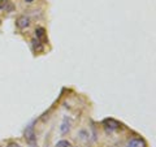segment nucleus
Instances as JSON below:
<instances>
[{
  "instance_id": "f257e3e1",
  "label": "nucleus",
  "mask_w": 156,
  "mask_h": 147,
  "mask_svg": "<svg viewBox=\"0 0 156 147\" xmlns=\"http://www.w3.org/2000/svg\"><path fill=\"white\" fill-rule=\"evenodd\" d=\"M103 124H104L105 130L109 131V133H112V131H115V130H117L120 128V124L113 119H107V120H104Z\"/></svg>"
},
{
  "instance_id": "f03ea898",
  "label": "nucleus",
  "mask_w": 156,
  "mask_h": 147,
  "mask_svg": "<svg viewBox=\"0 0 156 147\" xmlns=\"http://www.w3.org/2000/svg\"><path fill=\"white\" fill-rule=\"evenodd\" d=\"M25 139L27 143H34L37 142V137H35V131H34V126L29 125L26 130H25Z\"/></svg>"
},
{
  "instance_id": "7ed1b4c3",
  "label": "nucleus",
  "mask_w": 156,
  "mask_h": 147,
  "mask_svg": "<svg viewBox=\"0 0 156 147\" xmlns=\"http://www.w3.org/2000/svg\"><path fill=\"white\" fill-rule=\"evenodd\" d=\"M126 147H147V145L142 138H131L128 141Z\"/></svg>"
},
{
  "instance_id": "20e7f679",
  "label": "nucleus",
  "mask_w": 156,
  "mask_h": 147,
  "mask_svg": "<svg viewBox=\"0 0 156 147\" xmlns=\"http://www.w3.org/2000/svg\"><path fill=\"white\" fill-rule=\"evenodd\" d=\"M16 25L18 29H26V27H29V25H30V18L26 17V16H20L16 21Z\"/></svg>"
},
{
  "instance_id": "39448f33",
  "label": "nucleus",
  "mask_w": 156,
  "mask_h": 147,
  "mask_svg": "<svg viewBox=\"0 0 156 147\" xmlns=\"http://www.w3.org/2000/svg\"><path fill=\"white\" fill-rule=\"evenodd\" d=\"M69 129H70V121L65 117L64 121H62V125H61V129H60V130H61L62 134H66L68 131H69Z\"/></svg>"
},
{
  "instance_id": "423d86ee",
  "label": "nucleus",
  "mask_w": 156,
  "mask_h": 147,
  "mask_svg": "<svg viewBox=\"0 0 156 147\" xmlns=\"http://www.w3.org/2000/svg\"><path fill=\"white\" fill-rule=\"evenodd\" d=\"M35 34H37V39H38V41H41V39H44L46 38V30H44V27H37Z\"/></svg>"
},
{
  "instance_id": "0eeeda50",
  "label": "nucleus",
  "mask_w": 156,
  "mask_h": 147,
  "mask_svg": "<svg viewBox=\"0 0 156 147\" xmlns=\"http://www.w3.org/2000/svg\"><path fill=\"white\" fill-rule=\"evenodd\" d=\"M33 47H34V51H37V52H41L43 50L42 43H41V41H38V39H34L33 41Z\"/></svg>"
},
{
  "instance_id": "6e6552de",
  "label": "nucleus",
  "mask_w": 156,
  "mask_h": 147,
  "mask_svg": "<svg viewBox=\"0 0 156 147\" xmlns=\"http://www.w3.org/2000/svg\"><path fill=\"white\" fill-rule=\"evenodd\" d=\"M56 147H73V146H72V143H70L69 141L62 139V141H58V142H57Z\"/></svg>"
},
{
  "instance_id": "1a4fd4ad",
  "label": "nucleus",
  "mask_w": 156,
  "mask_h": 147,
  "mask_svg": "<svg viewBox=\"0 0 156 147\" xmlns=\"http://www.w3.org/2000/svg\"><path fill=\"white\" fill-rule=\"evenodd\" d=\"M7 3H8V0H0V9H4L7 7Z\"/></svg>"
},
{
  "instance_id": "9d476101",
  "label": "nucleus",
  "mask_w": 156,
  "mask_h": 147,
  "mask_svg": "<svg viewBox=\"0 0 156 147\" xmlns=\"http://www.w3.org/2000/svg\"><path fill=\"white\" fill-rule=\"evenodd\" d=\"M7 147H21V146H20L18 143H16V142H11V143H9Z\"/></svg>"
},
{
  "instance_id": "9b49d317",
  "label": "nucleus",
  "mask_w": 156,
  "mask_h": 147,
  "mask_svg": "<svg viewBox=\"0 0 156 147\" xmlns=\"http://www.w3.org/2000/svg\"><path fill=\"white\" fill-rule=\"evenodd\" d=\"M29 147H38L37 142H34V143H29Z\"/></svg>"
},
{
  "instance_id": "f8f14e48",
  "label": "nucleus",
  "mask_w": 156,
  "mask_h": 147,
  "mask_svg": "<svg viewBox=\"0 0 156 147\" xmlns=\"http://www.w3.org/2000/svg\"><path fill=\"white\" fill-rule=\"evenodd\" d=\"M23 2H25V3H29V4H30V3H33V2H34V0H23Z\"/></svg>"
},
{
  "instance_id": "ddd939ff",
  "label": "nucleus",
  "mask_w": 156,
  "mask_h": 147,
  "mask_svg": "<svg viewBox=\"0 0 156 147\" xmlns=\"http://www.w3.org/2000/svg\"><path fill=\"white\" fill-rule=\"evenodd\" d=\"M0 23H2V21H0Z\"/></svg>"
}]
</instances>
